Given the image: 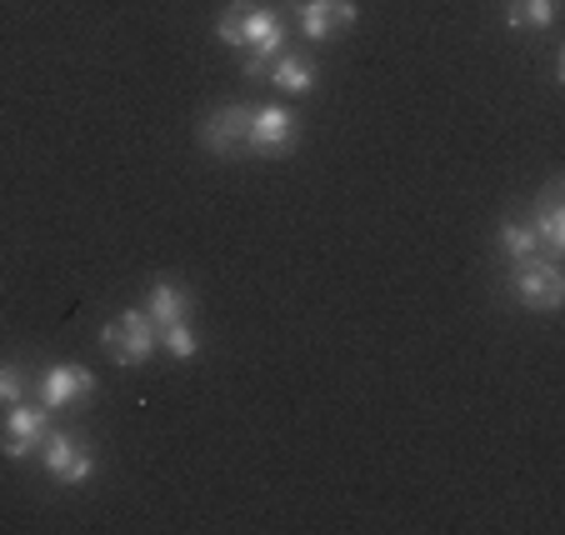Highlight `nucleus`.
<instances>
[{
  "instance_id": "1",
  "label": "nucleus",
  "mask_w": 565,
  "mask_h": 535,
  "mask_svg": "<svg viewBox=\"0 0 565 535\" xmlns=\"http://www.w3.org/2000/svg\"><path fill=\"white\" fill-rule=\"evenodd\" d=\"M160 345V325L150 321L146 311H126V315H110L100 325V351L110 355L116 365H146Z\"/></svg>"
},
{
  "instance_id": "2",
  "label": "nucleus",
  "mask_w": 565,
  "mask_h": 535,
  "mask_svg": "<svg viewBox=\"0 0 565 535\" xmlns=\"http://www.w3.org/2000/svg\"><path fill=\"white\" fill-rule=\"evenodd\" d=\"M511 296L521 300L525 311L555 315L565 306V276H561V266H555V260H545V256L521 260V266H515V276H511Z\"/></svg>"
},
{
  "instance_id": "3",
  "label": "nucleus",
  "mask_w": 565,
  "mask_h": 535,
  "mask_svg": "<svg viewBox=\"0 0 565 535\" xmlns=\"http://www.w3.org/2000/svg\"><path fill=\"white\" fill-rule=\"evenodd\" d=\"M241 51H246V75H250V81H256V75H266L270 61L286 51V21H280V11H270V6H250L246 35H241Z\"/></svg>"
},
{
  "instance_id": "4",
  "label": "nucleus",
  "mask_w": 565,
  "mask_h": 535,
  "mask_svg": "<svg viewBox=\"0 0 565 535\" xmlns=\"http://www.w3.org/2000/svg\"><path fill=\"white\" fill-rule=\"evenodd\" d=\"M45 430H51V410L45 406H25V400L6 406V420H0V456H6V461L35 456V450L45 446Z\"/></svg>"
},
{
  "instance_id": "5",
  "label": "nucleus",
  "mask_w": 565,
  "mask_h": 535,
  "mask_svg": "<svg viewBox=\"0 0 565 535\" xmlns=\"http://www.w3.org/2000/svg\"><path fill=\"white\" fill-rule=\"evenodd\" d=\"M41 456H45V471L61 485H86L96 475V450L81 446V436H71V430H45Z\"/></svg>"
},
{
  "instance_id": "6",
  "label": "nucleus",
  "mask_w": 565,
  "mask_h": 535,
  "mask_svg": "<svg viewBox=\"0 0 565 535\" xmlns=\"http://www.w3.org/2000/svg\"><path fill=\"white\" fill-rule=\"evenodd\" d=\"M246 130H250V110L246 106H221L195 126V140L211 150L215 161H231L235 150H246Z\"/></svg>"
},
{
  "instance_id": "7",
  "label": "nucleus",
  "mask_w": 565,
  "mask_h": 535,
  "mask_svg": "<svg viewBox=\"0 0 565 535\" xmlns=\"http://www.w3.org/2000/svg\"><path fill=\"white\" fill-rule=\"evenodd\" d=\"M296 146V116L286 106H260L250 110V130H246V150L256 156H286Z\"/></svg>"
},
{
  "instance_id": "8",
  "label": "nucleus",
  "mask_w": 565,
  "mask_h": 535,
  "mask_svg": "<svg viewBox=\"0 0 565 535\" xmlns=\"http://www.w3.org/2000/svg\"><path fill=\"white\" fill-rule=\"evenodd\" d=\"M296 21L306 41H331L355 25V0H296Z\"/></svg>"
},
{
  "instance_id": "9",
  "label": "nucleus",
  "mask_w": 565,
  "mask_h": 535,
  "mask_svg": "<svg viewBox=\"0 0 565 535\" xmlns=\"http://www.w3.org/2000/svg\"><path fill=\"white\" fill-rule=\"evenodd\" d=\"M90 390H96V375H90L86 365H75V361H55L51 371L41 375L45 410H65V406H75V400H86Z\"/></svg>"
},
{
  "instance_id": "10",
  "label": "nucleus",
  "mask_w": 565,
  "mask_h": 535,
  "mask_svg": "<svg viewBox=\"0 0 565 535\" xmlns=\"http://www.w3.org/2000/svg\"><path fill=\"white\" fill-rule=\"evenodd\" d=\"M535 240H541V256H545V260H561V256H565L561 181H551V185H545V195H541V221H535Z\"/></svg>"
},
{
  "instance_id": "11",
  "label": "nucleus",
  "mask_w": 565,
  "mask_h": 535,
  "mask_svg": "<svg viewBox=\"0 0 565 535\" xmlns=\"http://www.w3.org/2000/svg\"><path fill=\"white\" fill-rule=\"evenodd\" d=\"M191 311H195V300H191V290H181L175 280H166L160 276L156 286H150V296H146V315L156 325H175V321H191Z\"/></svg>"
},
{
  "instance_id": "12",
  "label": "nucleus",
  "mask_w": 565,
  "mask_h": 535,
  "mask_svg": "<svg viewBox=\"0 0 565 535\" xmlns=\"http://www.w3.org/2000/svg\"><path fill=\"white\" fill-rule=\"evenodd\" d=\"M270 86H280L286 96H306L310 86H316V65L306 61V55H296V51H280L276 61H270Z\"/></svg>"
},
{
  "instance_id": "13",
  "label": "nucleus",
  "mask_w": 565,
  "mask_h": 535,
  "mask_svg": "<svg viewBox=\"0 0 565 535\" xmlns=\"http://www.w3.org/2000/svg\"><path fill=\"white\" fill-rule=\"evenodd\" d=\"M501 250L515 260V266H521V260H535V256H541V240H535L531 225L505 221V225H501Z\"/></svg>"
},
{
  "instance_id": "14",
  "label": "nucleus",
  "mask_w": 565,
  "mask_h": 535,
  "mask_svg": "<svg viewBox=\"0 0 565 535\" xmlns=\"http://www.w3.org/2000/svg\"><path fill=\"white\" fill-rule=\"evenodd\" d=\"M505 21L521 31V25H551L555 21V0H505Z\"/></svg>"
},
{
  "instance_id": "15",
  "label": "nucleus",
  "mask_w": 565,
  "mask_h": 535,
  "mask_svg": "<svg viewBox=\"0 0 565 535\" xmlns=\"http://www.w3.org/2000/svg\"><path fill=\"white\" fill-rule=\"evenodd\" d=\"M160 345L175 355V361H191L201 351V335L191 331V321H175V325H160Z\"/></svg>"
},
{
  "instance_id": "16",
  "label": "nucleus",
  "mask_w": 565,
  "mask_h": 535,
  "mask_svg": "<svg viewBox=\"0 0 565 535\" xmlns=\"http://www.w3.org/2000/svg\"><path fill=\"white\" fill-rule=\"evenodd\" d=\"M246 15H250L246 0H231V6L215 15V35H221L225 45H235V51H241V35H246Z\"/></svg>"
},
{
  "instance_id": "17",
  "label": "nucleus",
  "mask_w": 565,
  "mask_h": 535,
  "mask_svg": "<svg viewBox=\"0 0 565 535\" xmlns=\"http://www.w3.org/2000/svg\"><path fill=\"white\" fill-rule=\"evenodd\" d=\"M15 400H25V381L15 365H0V406H15Z\"/></svg>"
}]
</instances>
